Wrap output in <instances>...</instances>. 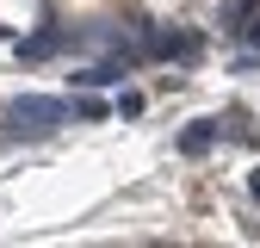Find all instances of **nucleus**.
I'll return each instance as SVG.
<instances>
[{
    "instance_id": "1",
    "label": "nucleus",
    "mask_w": 260,
    "mask_h": 248,
    "mask_svg": "<svg viewBox=\"0 0 260 248\" xmlns=\"http://www.w3.org/2000/svg\"><path fill=\"white\" fill-rule=\"evenodd\" d=\"M62 118H69V106H62V100H44V93H25V100L7 106V124H13L19 137H50Z\"/></svg>"
},
{
    "instance_id": "4",
    "label": "nucleus",
    "mask_w": 260,
    "mask_h": 248,
    "mask_svg": "<svg viewBox=\"0 0 260 248\" xmlns=\"http://www.w3.org/2000/svg\"><path fill=\"white\" fill-rule=\"evenodd\" d=\"M211 137H217L211 124H192V131H186V155H205V149H211Z\"/></svg>"
},
{
    "instance_id": "3",
    "label": "nucleus",
    "mask_w": 260,
    "mask_h": 248,
    "mask_svg": "<svg viewBox=\"0 0 260 248\" xmlns=\"http://www.w3.org/2000/svg\"><path fill=\"white\" fill-rule=\"evenodd\" d=\"M56 50H62L56 31H38V38H25V44H19V56H56Z\"/></svg>"
},
{
    "instance_id": "6",
    "label": "nucleus",
    "mask_w": 260,
    "mask_h": 248,
    "mask_svg": "<svg viewBox=\"0 0 260 248\" xmlns=\"http://www.w3.org/2000/svg\"><path fill=\"white\" fill-rule=\"evenodd\" d=\"M254 44H260V25H254Z\"/></svg>"
},
{
    "instance_id": "2",
    "label": "nucleus",
    "mask_w": 260,
    "mask_h": 248,
    "mask_svg": "<svg viewBox=\"0 0 260 248\" xmlns=\"http://www.w3.org/2000/svg\"><path fill=\"white\" fill-rule=\"evenodd\" d=\"M87 87H106V81H124V62H93V69H81Z\"/></svg>"
},
{
    "instance_id": "5",
    "label": "nucleus",
    "mask_w": 260,
    "mask_h": 248,
    "mask_svg": "<svg viewBox=\"0 0 260 248\" xmlns=\"http://www.w3.org/2000/svg\"><path fill=\"white\" fill-rule=\"evenodd\" d=\"M248 193H254V199H260V168H254V174H248Z\"/></svg>"
}]
</instances>
